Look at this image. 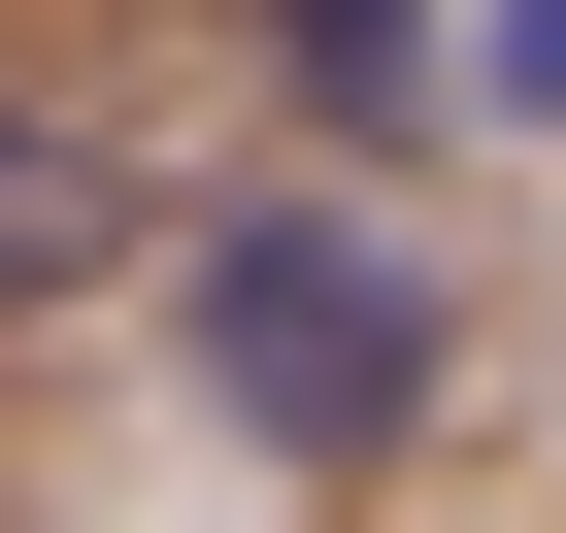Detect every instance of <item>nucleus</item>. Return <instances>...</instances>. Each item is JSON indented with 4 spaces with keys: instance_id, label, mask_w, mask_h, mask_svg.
<instances>
[{
    "instance_id": "obj_1",
    "label": "nucleus",
    "mask_w": 566,
    "mask_h": 533,
    "mask_svg": "<svg viewBox=\"0 0 566 533\" xmlns=\"http://www.w3.org/2000/svg\"><path fill=\"white\" fill-rule=\"evenodd\" d=\"M167 367L233 400V467H301V500H400L433 400H467V266L400 167H167Z\"/></svg>"
},
{
    "instance_id": "obj_2",
    "label": "nucleus",
    "mask_w": 566,
    "mask_h": 533,
    "mask_svg": "<svg viewBox=\"0 0 566 533\" xmlns=\"http://www.w3.org/2000/svg\"><path fill=\"white\" fill-rule=\"evenodd\" d=\"M134 266H167V167H134L67 67H0V334H101Z\"/></svg>"
},
{
    "instance_id": "obj_3",
    "label": "nucleus",
    "mask_w": 566,
    "mask_h": 533,
    "mask_svg": "<svg viewBox=\"0 0 566 533\" xmlns=\"http://www.w3.org/2000/svg\"><path fill=\"white\" fill-rule=\"evenodd\" d=\"M233 34L301 67V134H334V167H433V101H467V34H433V0H233Z\"/></svg>"
},
{
    "instance_id": "obj_4",
    "label": "nucleus",
    "mask_w": 566,
    "mask_h": 533,
    "mask_svg": "<svg viewBox=\"0 0 566 533\" xmlns=\"http://www.w3.org/2000/svg\"><path fill=\"white\" fill-rule=\"evenodd\" d=\"M467 34V134H566V0H433Z\"/></svg>"
}]
</instances>
